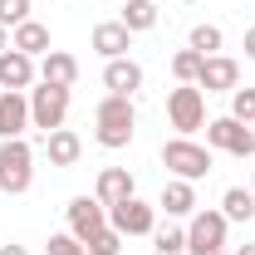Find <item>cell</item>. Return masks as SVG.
Here are the masks:
<instances>
[{
	"label": "cell",
	"instance_id": "cell-12",
	"mask_svg": "<svg viewBox=\"0 0 255 255\" xmlns=\"http://www.w3.org/2000/svg\"><path fill=\"white\" fill-rule=\"evenodd\" d=\"M39 79V64L20 49H5L0 54V89H15V94H30V84Z\"/></svg>",
	"mask_w": 255,
	"mask_h": 255
},
{
	"label": "cell",
	"instance_id": "cell-8",
	"mask_svg": "<svg viewBox=\"0 0 255 255\" xmlns=\"http://www.w3.org/2000/svg\"><path fill=\"white\" fill-rule=\"evenodd\" d=\"M108 226L118 231V236H152L157 231V206L152 201H142V196H128L118 206H108Z\"/></svg>",
	"mask_w": 255,
	"mask_h": 255
},
{
	"label": "cell",
	"instance_id": "cell-23",
	"mask_svg": "<svg viewBox=\"0 0 255 255\" xmlns=\"http://www.w3.org/2000/svg\"><path fill=\"white\" fill-rule=\"evenodd\" d=\"M201 64H206V54L177 49V54H172V79H177V84H196V79H201Z\"/></svg>",
	"mask_w": 255,
	"mask_h": 255
},
{
	"label": "cell",
	"instance_id": "cell-35",
	"mask_svg": "<svg viewBox=\"0 0 255 255\" xmlns=\"http://www.w3.org/2000/svg\"><path fill=\"white\" fill-rule=\"evenodd\" d=\"M152 255H157V251H152Z\"/></svg>",
	"mask_w": 255,
	"mask_h": 255
},
{
	"label": "cell",
	"instance_id": "cell-34",
	"mask_svg": "<svg viewBox=\"0 0 255 255\" xmlns=\"http://www.w3.org/2000/svg\"><path fill=\"white\" fill-rule=\"evenodd\" d=\"M216 255H231V251H216Z\"/></svg>",
	"mask_w": 255,
	"mask_h": 255
},
{
	"label": "cell",
	"instance_id": "cell-33",
	"mask_svg": "<svg viewBox=\"0 0 255 255\" xmlns=\"http://www.w3.org/2000/svg\"><path fill=\"white\" fill-rule=\"evenodd\" d=\"M251 196H255V177H251Z\"/></svg>",
	"mask_w": 255,
	"mask_h": 255
},
{
	"label": "cell",
	"instance_id": "cell-17",
	"mask_svg": "<svg viewBox=\"0 0 255 255\" xmlns=\"http://www.w3.org/2000/svg\"><path fill=\"white\" fill-rule=\"evenodd\" d=\"M94 196L103 201V206H118V201H128V196H137V182H132L128 167H103V172H98Z\"/></svg>",
	"mask_w": 255,
	"mask_h": 255
},
{
	"label": "cell",
	"instance_id": "cell-24",
	"mask_svg": "<svg viewBox=\"0 0 255 255\" xmlns=\"http://www.w3.org/2000/svg\"><path fill=\"white\" fill-rule=\"evenodd\" d=\"M152 251L157 255H187V226H162V231H152Z\"/></svg>",
	"mask_w": 255,
	"mask_h": 255
},
{
	"label": "cell",
	"instance_id": "cell-1",
	"mask_svg": "<svg viewBox=\"0 0 255 255\" xmlns=\"http://www.w3.org/2000/svg\"><path fill=\"white\" fill-rule=\"evenodd\" d=\"M94 137H98V147H108V152H118V147H128L137 137V108H132V98L108 94L98 103L94 108Z\"/></svg>",
	"mask_w": 255,
	"mask_h": 255
},
{
	"label": "cell",
	"instance_id": "cell-7",
	"mask_svg": "<svg viewBox=\"0 0 255 255\" xmlns=\"http://www.w3.org/2000/svg\"><path fill=\"white\" fill-rule=\"evenodd\" d=\"M206 147L211 152H231V157H255V128L226 118H206Z\"/></svg>",
	"mask_w": 255,
	"mask_h": 255
},
{
	"label": "cell",
	"instance_id": "cell-28",
	"mask_svg": "<svg viewBox=\"0 0 255 255\" xmlns=\"http://www.w3.org/2000/svg\"><path fill=\"white\" fill-rule=\"evenodd\" d=\"M44 255H89V251H84V241H79V236H69V231H59V236H49V246H44Z\"/></svg>",
	"mask_w": 255,
	"mask_h": 255
},
{
	"label": "cell",
	"instance_id": "cell-2",
	"mask_svg": "<svg viewBox=\"0 0 255 255\" xmlns=\"http://www.w3.org/2000/svg\"><path fill=\"white\" fill-rule=\"evenodd\" d=\"M162 167L182 182H201L211 167H216V152L206 142H191V137H167L162 142Z\"/></svg>",
	"mask_w": 255,
	"mask_h": 255
},
{
	"label": "cell",
	"instance_id": "cell-11",
	"mask_svg": "<svg viewBox=\"0 0 255 255\" xmlns=\"http://www.w3.org/2000/svg\"><path fill=\"white\" fill-rule=\"evenodd\" d=\"M30 132V94L0 89V142L5 137H25Z\"/></svg>",
	"mask_w": 255,
	"mask_h": 255
},
{
	"label": "cell",
	"instance_id": "cell-31",
	"mask_svg": "<svg viewBox=\"0 0 255 255\" xmlns=\"http://www.w3.org/2000/svg\"><path fill=\"white\" fill-rule=\"evenodd\" d=\"M5 49H10V30L0 25V54H5Z\"/></svg>",
	"mask_w": 255,
	"mask_h": 255
},
{
	"label": "cell",
	"instance_id": "cell-16",
	"mask_svg": "<svg viewBox=\"0 0 255 255\" xmlns=\"http://www.w3.org/2000/svg\"><path fill=\"white\" fill-rule=\"evenodd\" d=\"M44 157H49V167H74V162L84 157V137H79L74 128L44 132Z\"/></svg>",
	"mask_w": 255,
	"mask_h": 255
},
{
	"label": "cell",
	"instance_id": "cell-5",
	"mask_svg": "<svg viewBox=\"0 0 255 255\" xmlns=\"http://www.w3.org/2000/svg\"><path fill=\"white\" fill-rule=\"evenodd\" d=\"M226 231H231V221H226L221 211L196 206V211L187 216V255H216V251H226Z\"/></svg>",
	"mask_w": 255,
	"mask_h": 255
},
{
	"label": "cell",
	"instance_id": "cell-4",
	"mask_svg": "<svg viewBox=\"0 0 255 255\" xmlns=\"http://www.w3.org/2000/svg\"><path fill=\"white\" fill-rule=\"evenodd\" d=\"M167 123L177 128V137H191L206 128V94L196 84H177L167 94Z\"/></svg>",
	"mask_w": 255,
	"mask_h": 255
},
{
	"label": "cell",
	"instance_id": "cell-25",
	"mask_svg": "<svg viewBox=\"0 0 255 255\" xmlns=\"http://www.w3.org/2000/svg\"><path fill=\"white\" fill-rule=\"evenodd\" d=\"M231 118L246 123V128H255V89L251 84H246V89H231Z\"/></svg>",
	"mask_w": 255,
	"mask_h": 255
},
{
	"label": "cell",
	"instance_id": "cell-20",
	"mask_svg": "<svg viewBox=\"0 0 255 255\" xmlns=\"http://www.w3.org/2000/svg\"><path fill=\"white\" fill-rule=\"evenodd\" d=\"M221 216H226V221H255V196H251V187H226L221 191Z\"/></svg>",
	"mask_w": 255,
	"mask_h": 255
},
{
	"label": "cell",
	"instance_id": "cell-18",
	"mask_svg": "<svg viewBox=\"0 0 255 255\" xmlns=\"http://www.w3.org/2000/svg\"><path fill=\"white\" fill-rule=\"evenodd\" d=\"M10 49H20V54H30V59H44L54 44H49V25H39V20H25V25H15L10 30Z\"/></svg>",
	"mask_w": 255,
	"mask_h": 255
},
{
	"label": "cell",
	"instance_id": "cell-30",
	"mask_svg": "<svg viewBox=\"0 0 255 255\" xmlns=\"http://www.w3.org/2000/svg\"><path fill=\"white\" fill-rule=\"evenodd\" d=\"M0 255H30V251H25V246H15V241H5V246H0Z\"/></svg>",
	"mask_w": 255,
	"mask_h": 255
},
{
	"label": "cell",
	"instance_id": "cell-10",
	"mask_svg": "<svg viewBox=\"0 0 255 255\" xmlns=\"http://www.w3.org/2000/svg\"><path fill=\"white\" fill-rule=\"evenodd\" d=\"M103 226H108V206H103L98 196H74V201H69V236L89 241Z\"/></svg>",
	"mask_w": 255,
	"mask_h": 255
},
{
	"label": "cell",
	"instance_id": "cell-3",
	"mask_svg": "<svg viewBox=\"0 0 255 255\" xmlns=\"http://www.w3.org/2000/svg\"><path fill=\"white\" fill-rule=\"evenodd\" d=\"M30 187H34V147L25 137H5L0 142V191L25 196Z\"/></svg>",
	"mask_w": 255,
	"mask_h": 255
},
{
	"label": "cell",
	"instance_id": "cell-29",
	"mask_svg": "<svg viewBox=\"0 0 255 255\" xmlns=\"http://www.w3.org/2000/svg\"><path fill=\"white\" fill-rule=\"evenodd\" d=\"M246 59H255V25H246Z\"/></svg>",
	"mask_w": 255,
	"mask_h": 255
},
{
	"label": "cell",
	"instance_id": "cell-19",
	"mask_svg": "<svg viewBox=\"0 0 255 255\" xmlns=\"http://www.w3.org/2000/svg\"><path fill=\"white\" fill-rule=\"evenodd\" d=\"M39 84H59V89H74L79 84V59L64 54V49H49L39 59Z\"/></svg>",
	"mask_w": 255,
	"mask_h": 255
},
{
	"label": "cell",
	"instance_id": "cell-6",
	"mask_svg": "<svg viewBox=\"0 0 255 255\" xmlns=\"http://www.w3.org/2000/svg\"><path fill=\"white\" fill-rule=\"evenodd\" d=\"M69 98H74V89H59V84H39V89H30V128H39V132L64 128V118H69Z\"/></svg>",
	"mask_w": 255,
	"mask_h": 255
},
{
	"label": "cell",
	"instance_id": "cell-14",
	"mask_svg": "<svg viewBox=\"0 0 255 255\" xmlns=\"http://www.w3.org/2000/svg\"><path fill=\"white\" fill-rule=\"evenodd\" d=\"M157 206L172 216V221H187L191 211H196V182H182V177H167L162 182V196Z\"/></svg>",
	"mask_w": 255,
	"mask_h": 255
},
{
	"label": "cell",
	"instance_id": "cell-21",
	"mask_svg": "<svg viewBox=\"0 0 255 255\" xmlns=\"http://www.w3.org/2000/svg\"><path fill=\"white\" fill-rule=\"evenodd\" d=\"M118 20H123V25H128L132 34H147L152 25H157V5H152V0H128Z\"/></svg>",
	"mask_w": 255,
	"mask_h": 255
},
{
	"label": "cell",
	"instance_id": "cell-22",
	"mask_svg": "<svg viewBox=\"0 0 255 255\" xmlns=\"http://www.w3.org/2000/svg\"><path fill=\"white\" fill-rule=\"evenodd\" d=\"M187 49H196V54H221L226 49V34H221V25H196V30L187 34Z\"/></svg>",
	"mask_w": 255,
	"mask_h": 255
},
{
	"label": "cell",
	"instance_id": "cell-9",
	"mask_svg": "<svg viewBox=\"0 0 255 255\" xmlns=\"http://www.w3.org/2000/svg\"><path fill=\"white\" fill-rule=\"evenodd\" d=\"M196 89L201 94H231V89H241V64L231 59V54H206Z\"/></svg>",
	"mask_w": 255,
	"mask_h": 255
},
{
	"label": "cell",
	"instance_id": "cell-26",
	"mask_svg": "<svg viewBox=\"0 0 255 255\" xmlns=\"http://www.w3.org/2000/svg\"><path fill=\"white\" fill-rule=\"evenodd\" d=\"M84 251H89V255H118V251H123V236H118L113 226H103V231H94V236L84 241Z\"/></svg>",
	"mask_w": 255,
	"mask_h": 255
},
{
	"label": "cell",
	"instance_id": "cell-13",
	"mask_svg": "<svg viewBox=\"0 0 255 255\" xmlns=\"http://www.w3.org/2000/svg\"><path fill=\"white\" fill-rule=\"evenodd\" d=\"M103 89L132 98L137 89H142V64L128 59V54H123V59H103Z\"/></svg>",
	"mask_w": 255,
	"mask_h": 255
},
{
	"label": "cell",
	"instance_id": "cell-15",
	"mask_svg": "<svg viewBox=\"0 0 255 255\" xmlns=\"http://www.w3.org/2000/svg\"><path fill=\"white\" fill-rule=\"evenodd\" d=\"M89 44H94L103 59H123L128 49H132V30H128L123 20H103V25H94Z\"/></svg>",
	"mask_w": 255,
	"mask_h": 255
},
{
	"label": "cell",
	"instance_id": "cell-32",
	"mask_svg": "<svg viewBox=\"0 0 255 255\" xmlns=\"http://www.w3.org/2000/svg\"><path fill=\"white\" fill-rule=\"evenodd\" d=\"M236 255H255V246H241V251H236Z\"/></svg>",
	"mask_w": 255,
	"mask_h": 255
},
{
	"label": "cell",
	"instance_id": "cell-27",
	"mask_svg": "<svg viewBox=\"0 0 255 255\" xmlns=\"http://www.w3.org/2000/svg\"><path fill=\"white\" fill-rule=\"evenodd\" d=\"M30 5L34 0H0V25H5V30L25 25V20H30Z\"/></svg>",
	"mask_w": 255,
	"mask_h": 255
}]
</instances>
